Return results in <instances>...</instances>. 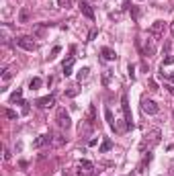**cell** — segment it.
I'll return each mask as SVG.
<instances>
[{
  "label": "cell",
  "instance_id": "cell-1",
  "mask_svg": "<svg viewBox=\"0 0 174 176\" xmlns=\"http://www.w3.org/2000/svg\"><path fill=\"white\" fill-rule=\"evenodd\" d=\"M121 109H123V115H125V127L133 129V117H131V111H129V98H127V94L121 96Z\"/></svg>",
  "mask_w": 174,
  "mask_h": 176
},
{
  "label": "cell",
  "instance_id": "cell-2",
  "mask_svg": "<svg viewBox=\"0 0 174 176\" xmlns=\"http://www.w3.org/2000/svg\"><path fill=\"white\" fill-rule=\"evenodd\" d=\"M160 135H162V131L156 127V129H152L150 133H145V141L141 143V150H145V145L148 147H152V145H156L158 141H160Z\"/></svg>",
  "mask_w": 174,
  "mask_h": 176
},
{
  "label": "cell",
  "instance_id": "cell-3",
  "mask_svg": "<svg viewBox=\"0 0 174 176\" xmlns=\"http://www.w3.org/2000/svg\"><path fill=\"white\" fill-rule=\"evenodd\" d=\"M55 121H57V127H59V129H70V125H72V119H70V115L66 113V109H57Z\"/></svg>",
  "mask_w": 174,
  "mask_h": 176
},
{
  "label": "cell",
  "instance_id": "cell-4",
  "mask_svg": "<svg viewBox=\"0 0 174 176\" xmlns=\"http://www.w3.org/2000/svg\"><path fill=\"white\" fill-rule=\"evenodd\" d=\"M14 43L19 45L21 49H25V51H35V49H37V43H35L31 37H27V35H23V37H16V39H14Z\"/></svg>",
  "mask_w": 174,
  "mask_h": 176
},
{
  "label": "cell",
  "instance_id": "cell-5",
  "mask_svg": "<svg viewBox=\"0 0 174 176\" xmlns=\"http://www.w3.org/2000/svg\"><path fill=\"white\" fill-rule=\"evenodd\" d=\"M141 111L148 113V115H158V113H160V107H158L152 98H145V96H143V98H141Z\"/></svg>",
  "mask_w": 174,
  "mask_h": 176
},
{
  "label": "cell",
  "instance_id": "cell-6",
  "mask_svg": "<svg viewBox=\"0 0 174 176\" xmlns=\"http://www.w3.org/2000/svg\"><path fill=\"white\" fill-rule=\"evenodd\" d=\"M35 104H37L39 109H47V107H53V104H55V96H53V94L41 96V98H37V100H35Z\"/></svg>",
  "mask_w": 174,
  "mask_h": 176
},
{
  "label": "cell",
  "instance_id": "cell-7",
  "mask_svg": "<svg viewBox=\"0 0 174 176\" xmlns=\"http://www.w3.org/2000/svg\"><path fill=\"white\" fill-rule=\"evenodd\" d=\"M148 33H150L152 37H160V35L164 33V21H156V23L148 29Z\"/></svg>",
  "mask_w": 174,
  "mask_h": 176
},
{
  "label": "cell",
  "instance_id": "cell-8",
  "mask_svg": "<svg viewBox=\"0 0 174 176\" xmlns=\"http://www.w3.org/2000/svg\"><path fill=\"white\" fill-rule=\"evenodd\" d=\"M51 141V135L49 133H43V135H39L35 141H33V147H43L45 143H49Z\"/></svg>",
  "mask_w": 174,
  "mask_h": 176
},
{
  "label": "cell",
  "instance_id": "cell-9",
  "mask_svg": "<svg viewBox=\"0 0 174 176\" xmlns=\"http://www.w3.org/2000/svg\"><path fill=\"white\" fill-rule=\"evenodd\" d=\"M100 53H102V57H105L107 62H113V59H117V53H115L111 47H102V49H100Z\"/></svg>",
  "mask_w": 174,
  "mask_h": 176
},
{
  "label": "cell",
  "instance_id": "cell-10",
  "mask_svg": "<svg viewBox=\"0 0 174 176\" xmlns=\"http://www.w3.org/2000/svg\"><path fill=\"white\" fill-rule=\"evenodd\" d=\"M80 10H82V14L86 16V19H94V12H92V8H90V4H86V2H80Z\"/></svg>",
  "mask_w": 174,
  "mask_h": 176
},
{
  "label": "cell",
  "instance_id": "cell-11",
  "mask_svg": "<svg viewBox=\"0 0 174 176\" xmlns=\"http://www.w3.org/2000/svg\"><path fill=\"white\" fill-rule=\"evenodd\" d=\"M154 51H156V43H154V39H148V43L143 47V55H154Z\"/></svg>",
  "mask_w": 174,
  "mask_h": 176
},
{
  "label": "cell",
  "instance_id": "cell-12",
  "mask_svg": "<svg viewBox=\"0 0 174 176\" xmlns=\"http://www.w3.org/2000/svg\"><path fill=\"white\" fill-rule=\"evenodd\" d=\"M105 119H107V123H109V127H111L113 131H117V125H115V119H113V113H111L109 109H105Z\"/></svg>",
  "mask_w": 174,
  "mask_h": 176
},
{
  "label": "cell",
  "instance_id": "cell-13",
  "mask_svg": "<svg viewBox=\"0 0 174 176\" xmlns=\"http://www.w3.org/2000/svg\"><path fill=\"white\" fill-rule=\"evenodd\" d=\"M111 147H113V141H111V137H105V139H102V145L98 147V152H100V154H105V152H109Z\"/></svg>",
  "mask_w": 174,
  "mask_h": 176
},
{
  "label": "cell",
  "instance_id": "cell-14",
  "mask_svg": "<svg viewBox=\"0 0 174 176\" xmlns=\"http://www.w3.org/2000/svg\"><path fill=\"white\" fill-rule=\"evenodd\" d=\"M29 16H31V14H29V10H27V8H23V10L19 12V23H29Z\"/></svg>",
  "mask_w": 174,
  "mask_h": 176
},
{
  "label": "cell",
  "instance_id": "cell-15",
  "mask_svg": "<svg viewBox=\"0 0 174 176\" xmlns=\"http://www.w3.org/2000/svg\"><path fill=\"white\" fill-rule=\"evenodd\" d=\"M41 78H31V82H29V88L31 90H37V88H41Z\"/></svg>",
  "mask_w": 174,
  "mask_h": 176
},
{
  "label": "cell",
  "instance_id": "cell-16",
  "mask_svg": "<svg viewBox=\"0 0 174 176\" xmlns=\"http://www.w3.org/2000/svg\"><path fill=\"white\" fill-rule=\"evenodd\" d=\"M111 78H113V70H107V72H105V76H102V84L107 86V84L111 82Z\"/></svg>",
  "mask_w": 174,
  "mask_h": 176
},
{
  "label": "cell",
  "instance_id": "cell-17",
  "mask_svg": "<svg viewBox=\"0 0 174 176\" xmlns=\"http://www.w3.org/2000/svg\"><path fill=\"white\" fill-rule=\"evenodd\" d=\"M21 96H23V90H14V92L10 94V102H16V100H21Z\"/></svg>",
  "mask_w": 174,
  "mask_h": 176
},
{
  "label": "cell",
  "instance_id": "cell-18",
  "mask_svg": "<svg viewBox=\"0 0 174 176\" xmlns=\"http://www.w3.org/2000/svg\"><path fill=\"white\" fill-rule=\"evenodd\" d=\"M88 74H90V70H88V68H82V70H80V74H78V80H80V82H82V80H86Z\"/></svg>",
  "mask_w": 174,
  "mask_h": 176
},
{
  "label": "cell",
  "instance_id": "cell-19",
  "mask_svg": "<svg viewBox=\"0 0 174 176\" xmlns=\"http://www.w3.org/2000/svg\"><path fill=\"white\" fill-rule=\"evenodd\" d=\"M80 168H86V170H92V162H88V160H80Z\"/></svg>",
  "mask_w": 174,
  "mask_h": 176
},
{
  "label": "cell",
  "instance_id": "cell-20",
  "mask_svg": "<svg viewBox=\"0 0 174 176\" xmlns=\"http://www.w3.org/2000/svg\"><path fill=\"white\" fill-rule=\"evenodd\" d=\"M139 14H141V12H139V8H137V6H131V16H133L135 21L139 19Z\"/></svg>",
  "mask_w": 174,
  "mask_h": 176
},
{
  "label": "cell",
  "instance_id": "cell-21",
  "mask_svg": "<svg viewBox=\"0 0 174 176\" xmlns=\"http://www.w3.org/2000/svg\"><path fill=\"white\" fill-rule=\"evenodd\" d=\"M76 94H78V88H70V90H66V96H68V98H74Z\"/></svg>",
  "mask_w": 174,
  "mask_h": 176
},
{
  "label": "cell",
  "instance_id": "cell-22",
  "mask_svg": "<svg viewBox=\"0 0 174 176\" xmlns=\"http://www.w3.org/2000/svg\"><path fill=\"white\" fill-rule=\"evenodd\" d=\"M172 62H174V55H166V57H164V62H162V68H164V66H170Z\"/></svg>",
  "mask_w": 174,
  "mask_h": 176
},
{
  "label": "cell",
  "instance_id": "cell-23",
  "mask_svg": "<svg viewBox=\"0 0 174 176\" xmlns=\"http://www.w3.org/2000/svg\"><path fill=\"white\" fill-rule=\"evenodd\" d=\"M127 72H129V78L133 80V78H135V66H133V64H129V66H127Z\"/></svg>",
  "mask_w": 174,
  "mask_h": 176
},
{
  "label": "cell",
  "instance_id": "cell-24",
  "mask_svg": "<svg viewBox=\"0 0 174 176\" xmlns=\"http://www.w3.org/2000/svg\"><path fill=\"white\" fill-rule=\"evenodd\" d=\"M4 115H6L8 119H16V113H14V111H10V109H6V111H4Z\"/></svg>",
  "mask_w": 174,
  "mask_h": 176
},
{
  "label": "cell",
  "instance_id": "cell-25",
  "mask_svg": "<svg viewBox=\"0 0 174 176\" xmlns=\"http://www.w3.org/2000/svg\"><path fill=\"white\" fill-rule=\"evenodd\" d=\"M59 51H62V47H59V45H55V47L51 49V55H49V57H55V55H57Z\"/></svg>",
  "mask_w": 174,
  "mask_h": 176
},
{
  "label": "cell",
  "instance_id": "cell-26",
  "mask_svg": "<svg viewBox=\"0 0 174 176\" xmlns=\"http://www.w3.org/2000/svg\"><path fill=\"white\" fill-rule=\"evenodd\" d=\"M64 76H72V66H64Z\"/></svg>",
  "mask_w": 174,
  "mask_h": 176
},
{
  "label": "cell",
  "instance_id": "cell-27",
  "mask_svg": "<svg viewBox=\"0 0 174 176\" xmlns=\"http://www.w3.org/2000/svg\"><path fill=\"white\" fill-rule=\"evenodd\" d=\"M148 84H150V88H152V90H158V84H156V80H152V78H150V80H148Z\"/></svg>",
  "mask_w": 174,
  "mask_h": 176
},
{
  "label": "cell",
  "instance_id": "cell-28",
  "mask_svg": "<svg viewBox=\"0 0 174 176\" xmlns=\"http://www.w3.org/2000/svg\"><path fill=\"white\" fill-rule=\"evenodd\" d=\"M129 4H131V0H123V6H121V8H123V10H129L131 8Z\"/></svg>",
  "mask_w": 174,
  "mask_h": 176
},
{
  "label": "cell",
  "instance_id": "cell-29",
  "mask_svg": "<svg viewBox=\"0 0 174 176\" xmlns=\"http://www.w3.org/2000/svg\"><path fill=\"white\" fill-rule=\"evenodd\" d=\"M152 158H154V156H152V154L148 152V154H145V158H143V164H148V162H152Z\"/></svg>",
  "mask_w": 174,
  "mask_h": 176
},
{
  "label": "cell",
  "instance_id": "cell-30",
  "mask_svg": "<svg viewBox=\"0 0 174 176\" xmlns=\"http://www.w3.org/2000/svg\"><path fill=\"white\" fill-rule=\"evenodd\" d=\"M94 37H96V29H92V31H90V35H88V39H94Z\"/></svg>",
  "mask_w": 174,
  "mask_h": 176
},
{
  "label": "cell",
  "instance_id": "cell-31",
  "mask_svg": "<svg viewBox=\"0 0 174 176\" xmlns=\"http://www.w3.org/2000/svg\"><path fill=\"white\" fill-rule=\"evenodd\" d=\"M166 88H168V92H170V94H174V86H170V84H168Z\"/></svg>",
  "mask_w": 174,
  "mask_h": 176
},
{
  "label": "cell",
  "instance_id": "cell-32",
  "mask_svg": "<svg viewBox=\"0 0 174 176\" xmlns=\"http://www.w3.org/2000/svg\"><path fill=\"white\" fill-rule=\"evenodd\" d=\"M59 2V6H64V4H68V0H57Z\"/></svg>",
  "mask_w": 174,
  "mask_h": 176
},
{
  "label": "cell",
  "instance_id": "cell-33",
  "mask_svg": "<svg viewBox=\"0 0 174 176\" xmlns=\"http://www.w3.org/2000/svg\"><path fill=\"white\" fill-rule=\"evenodd\" d=\"M170 33H172V35H174V23H172V25H170Z\"/></svg>",
  "mask_w": 174,
  "mask_h": 176
},
{
  "label": "cell",
  "instance_id": "cell-34",
  "mask_svg": "<svg viewBox=\"0 0 174 176\" xmlns=\"http://www.w3.org/2000/svg\"><path fill=\"white\" fill-rule=\"evenodd\" d=\"M170 80H174V74H172V76H170Z\"/></svg>",
  "mask_w": 174,
  "mask_h": 176
}]
</instances>
